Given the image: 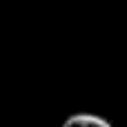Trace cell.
<instances>
[{
  "label": "cell",
  "mask_w": 127,
  "mask_h": 127,
  "mask_svg": "<svg viewBox=\"0 0 127 127\" xmlns=\"http://www.w3.org/2000/svg\"><path fill=\"white\" fill-rule=\"evenodd\" d=\"M63 127H114V125L107 118L96 116V114H74L63 123Z\"/></svg>",
  "instance_id": "1"
}]
</instances>
